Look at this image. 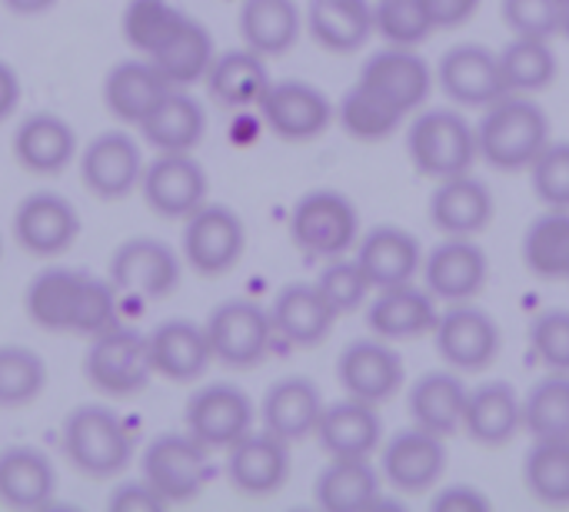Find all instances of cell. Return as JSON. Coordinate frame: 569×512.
Masks as SVG:
<instances>
[{"instance_id": "6da1fadb", "label": "cell", "mask_w": 569, "mask_h": 512, "mask_svg": "<svg viewBox=\"0 0 569 512\" xmlns=\"http://www.w3.org/2000/svg\"><path fill=\"white\" fill-rule=\"evenodd\" d=\"M550 143V117L530 93H503L477 123L480 157L503 173L530 170V163Z\"/></svg>"}, {"instance_id": "7a4b0ae2", "label": "cell", "mask_w": 569, "mask_h": 512, "mask_svg": "<svg viewBox=\"0 0 569 512\" xmlns=\"http://www.w3.org/2000/svg\"><path fill=\"white\" fill-rule=\"evenodd\" d=\"M407 153L413 167L433 183L470 173L473 160L480 157L477 127L463 113L447 110V107L420 110L407 133Z\"/></svg>"}, {"instance_id": "3957f363", "label": "cell", "mask_w": 569, "mask_h": 512, "mask_svg": "<svg viewBox=\"0 0 569 512\" xmlns=\"http://www.w3.org/2000/svg\"><path fill=\"white\" fill-rule=\"evenodd\" d=\"M63 453L80 473L107 480L130 466L133 433L113 410L80 406L63 423Z\"/></svg>"}, {"instance_id": "277c9868", "label": "cell", "mask_w": 569, "mask_h": 512, "mask_svg": "<svg viewBox=\"0 0 569 512\" xmlns=\"http://www.w3.org/2000/svg\"><path fill=\"white\" fill-rule=\"evenodd\" d=\"M290 237L310 257H347L360 240V210L340 190H313L297 200L290 213Z\"/></svg>"}, {"instance_id": "5b68a950", "label": "cell", "mask_w": 569, "mask_h": 512, "mask_svg": "<svg viewBox=\"0 0 569 512\" xmlns=\"http://www.w3.org/2000/svg\"><path fill=\"white\" fill-rule=\"evenodd\" d=\"M207 340L213 350V360H220L230 370H250L257 367L270 343H273V323L270 310L250 303V300H230L220 303L207 320Z\"/></svg>"}, {"instance_id": "8992f818", "label": "cell", "mask_w": 569, "mask_h": 512, "mask_svg": "<svg viewBox=\"0 0 569 512\" xmlns=\"http://www.w3.org/2000/svg\"><path fill=\"white\" fill-rule=\"evenodd\" d=\"M210 450L190 433L157 436L143 453V480L167 503H190L210 480Z\"/></svg>"}, {"instance_id": "52a82bcc", "label": "cell", "mask_w": 569, "mask_h": 512, "mask_svg": "<svg viewBox=\"0 0 569 512\" xmlns=\"http://www.w3.org/2000/svg\"><path fill=\"white\" fill-rule=\"evenodd\" d=\"M247 250L243 220L220 203H203L187 217L183 230V257L200 277L230 273Z\"/></svg>"}, {"instance_id": "ba28073f", "label": "cell", "mask_w": 569, "mask_h": 512, "mask_svg": "<svg viewBox=\"0 0 569 512\" xmlns=\"http://www.w3.org/2000/svg\"><path fill=\"white\" fill-rule=\"evenodd\" d=\"M263 123L290 143H307L327 133L337 117L330 97L307 80H277L260 100Z\"/></svg>"}, {"instance_id": "9c48e42d", "label": "cell", "mask_w": 569, "mask_h": 512, "mask_svg": "<svg viewBox=\"0 0 569 512\" xmlns=\"http://www.w3.org/2000/svg\"><path fill=\"white\" fill-rule=\"evenodd\" d=\"M433 337L443 363L457 373H483L503 343L497 320L470 303H450V310L440 313Z\"/></svg>"}, {"instance_id": "30bf717a", "label": "cell", "mask_w": 569, "mask_h": 512, "mask_svg": "<svg viewBox=\"0 0 569 512\" xmlns=\"http://www.w3.org/2000/svg\"><path fill=\"white\" fill-rule=\"evenodd\" d=\"M87 377L107 396L140 393L153 377V367L147 357V337L133 330H120V327L97 333L87 353Z\"/></svg>"}, {"instance_id": "8fae6325", "label": "cell", "mask_w": 569, "mask_h": 512, "mask_svg": "<svg viewBox=\"0 0 569 512\" xmlns=\"http://www.w3.org/2000/svg\"><path fill=\"white\" fill-rule=\"evenodd\" d=\"M337 380L347 396L383 406L390 403L407 380L400 353L390 347V340L370 337V340H353L340 360H337Z\"/></svg>"}, {"instance_id": "7c38bea8", "label": "cell", "mask_w": 569, "mask_h": 512, "mask_svg": "<svg viewBox=\"0 0 569 512\" xmlns=\"http://www.w3.org/2000/svg\"><path fill=\"white\" fill-rule=\"evenodd\" d=\"M447 473V446L443 436L427 433L420 426H407L383 443L380 476L407 496H420L433 490Z\"/></svg>"}, {"instance_id": "4fadbf2b", "label": "cell", "mask_w": 569, "mask_h": 512, "mask_svg": "<svg viewBox=\"0 0 569 512\" xmlns=\"http://www.w3.org/2000/svg\"><path fill=\"white\" fill-rule=\"evenodd\" d=\"M490 280V260L473 237H443L423 257V287L433 300L443 303H470L483 293Z\"/></svg>"}, {"instance_id": "5bb4252c", "label": "cell", "mask_w": 569, "mask_h": 512, "mask_svg": "<svg viewBox=\"0 0 569 512\" xmlns=\"http://www.w3.org/2000/svg\"><path fill=\"white\" fill-rule=\"evenodd\" d=\"M437 83L440 90L460 103V107H490L500 100L507 90L503 70H500V53H493L483 43H457L450 47L440 63H437Z\"/></svg>"}, {"instance_id": "9a60e30c", "label": "cell", "mask_w": 569, "mask_h": 512, "mask_svg": "<svg viewBox=\"0 0 569 512\" xmlns=\"http://www.w3.org/2000/svg\"><path fill=\"white\" fill-rule=\"evenodd\" d=\"M143 200L167 220H187L207 203V173L190 153H160L140 177Z\"/></svg>"}, {"instance_id": "2e32d148", "label": "cell", "mask_w": 569, "mask_h": 512, "mask_svg": "<svg viewBox=\"0 0 569 512\" xmlns=\"http://www.w3.org/2000/svg\"><path fill=\"white\" fill-rule=\"evenodd\" d=\"M360 83L373 87L377 93H383L390 103H397L403 113L420 110L437 83L433 67L417 53V47H383L373 57H367V63L360 67Z\"/></svg>"}, {"instance_id": "e0dca14e", "label": "cell", "mask_w": 569, "mask_h": 512, "mask_svg": "<svg viewBox=\"0 0 569 512\" xmlns=\"http://www.w3.org/2000/svg\"><path fill=\"white\" fill-rule=\"evenodd\" d=\"M253 430V403L230 383L203 386L187 403V433L207 450H230Z\"/></svg>"}, {"instance_id": "ac0fdd59", "label": "cell", "mask_w": 569, "mask_h": 512, "mask_svg": "<svg viewBox=\"0 0 569 512\" xmlns=\"http://www.w3.org/2000/svg\"><path fill=\"white\" fill-rule=\"evenodd\" d=\"M110 277H113V287L130 293V297L163 300L180 283V260L167 243L150 240V237H137V240H127L113 253Z\"/></svg>"}, {"instance_id": "d6986e66", "label": "cell", "mask_w": 569, "mask_h": 512, "mask_svg": "<svg viewBox=\"0 0 569 512\" xmlns=\"http://www.w3.org/2000/svg\"><path fill=\"white\" fill-rule=\"evenodd\" d=\"M313 436L330 453V460H370L383 446L380 406L353 400V396L330 403L323 406V416Z\"/></svg>"}, {"instance_id": "ffe728a7", "label": "cell", "mask_w": 569, "mask_h": 512, "mask_svg": "<svg viewBox=\"0 0 569 512\" xmlns=\"http://www.w3.org/2000/svg\"><path fill=\"white\" fill-rule=\"evenodd\" d=\"M227 476L243 496H270L290 476V443L273 433H247L227 450Z\"/></svg>"}, {"instance_id": "44dd1931", "label": "cell", "mask_w": 569, "mask_h": 512, "mask_svg": "<svg viewBox=\"0 0 569 512\" xmlns=\"http://www.w3.org/2000/svg\"><path fill=\"white\" fill-rule=\"evenodd\" d=\"M493 193L470 173L437 180V190L430 193V223L443 237H477L493 223Z\"/></svg>"}, {"instance_id": "7402d4cb", "label": "cell", "mask_w": 569, "mask_h": 512, "mask_svg": "<svg viewBox=\"0 0 569 512\" xmlns=\"http://www.w3.org/2000/svg\"><path fill=\"white\" fill-rule=\"evenodd\" d=\"M80 233L77 210L57 193H33L13 213V237L33 257L63 253Z\"/></svg>"}, {"instance_id": "603a6c76", "label": "cell", "mask_w": 569, "mask_h": 512, "mask_svg": "<svg viewBox=\"0 0 569 512\" xmlns=\"http://www.w3.org/2000/svg\"><path fill=\"white\" fill-rule=\"evenodd\" d=\"M367 323L373 330V337L380 340H420L427 333L437 330L440 313H437V300L433 293L413 283H400V287H387L377 290L370 310H367Z\"/></svg>"}, {"instance_id": "cb8c5ba5", "label": "cell", "mask_w": 569, "mask_h": 512, "mask_svg": "<svg viewBox=\"0 0 569 512\" xmlns=\"http://www.w3.org/2000/svg\"><path fill=\"white\" fill-rule=\"evenodd\" d=\"M360 270L367 273L373 290L413 283V277L423 270V250L420 240L400 227H377L357 240V257Z\"/></svg>"}, {"instance_id": "d4e9b609", "label": "cell", "mask_w": 569, "mask_h": 512, "mask_svg": "<svg viewBox=\"0 0 569 512\" xmlns=\"http://www.w3.org/2000/svg\"><path fill=\"white\" fill-rule=\"evenodd\" d=\"M337 317L340 313L330 307V300L320 293L317 283H290L277 293V300L270 307L273 333L303 350L320 347L333 333Z\"/></svg>"}, {"instance_id": "484cf974", "label": "cell", "mask_w": 569, "mask_h": 512, "mask_svg": "<svg viewBox=\"0 0 569 512\" xmlns=\"http://www.w3.org/2000/svg\"><path fill=\"white\" fill-rule=\"evenodd\" d=\"M467 400H470V390L457 370H433V373H423L410 386L407 413L413 426L447 440L463 430Z\"/></svg>"}, {"instance_id": "4316f807", "label": "cell", "mask_w": 569, "mask_h": 512, "mask_svg": "<svg viewBox=\"0 0 569 512\" xmlns=\"http://www.w3.org/2000/svg\"><path fill=\"white\" fill-rule=\"evenodd\" d=\"M147 357L157 377L173 383H190L207 373L213 350L203 327L190 320H167L147 337Z\"/></svg>"}, {"instance_id": "83f0119b", "label": "cell", "mask_w": 569, "mask_h": 512, "mask_svg": "<svg viewBox=\"0 0 569 512\" xmlns=\"http://www.w3.org/2000/svg\"><path fill=\"white\" fill-rule=\"evenodd\" d=\"M520 430H523V396L510 383L490 380L470 390L463 433L473 443L497 450V446L513 443Z\"/></svg>"}, {"instance_id": "f1b7e54d", "label": "cell", "mask_w": 569, "mask_h": 512, "mask_svg": "<svg viewBox=\"0 0 569 512\" xmlns=\"http://www.w3.org/2000/svg\"><path fill=\"white\" fill-rule=\"evenodd\" d=\"M80 173H83V183L90 193H97L103 200H120L143 177L140 147L127 133H103L83 150Z\"/></svg>"}, {"instance_id": "f546056e", "label": "cell", "mask_w": 569, "mask_h": 512, "mask_svg": "<svg viewBox=\"0 0 569 512\" xmlns=\"http://www.w3.org/2000/svg\"><path fill=\"white\" fill-rule=\"evenodd\" d=\"M323 416V396L307 377H287L263 396V430L283 443H300L317 433Z\"/></svg>"}, {"instance_id": "4dcf8cb0", "label": "cell", "mask_w": 569, "mask_h": 512, "mask_svg": "<svg viewBox=\"0 0 569 512\" xmlns=\"http://www.w3.org/2000/svg\"><path fill=\"white\" fill-rule=\"evenodd\" d=\"M270 83L273 80H270V70H267L263 57L257 50H250V47L227 50V53L213 57V63L207 70V87H210L213 100L230 107V110L260 107Z\"/></svg>"}, {"instance_id": "1f68e13d", "label": "cell", "mask_w": 569, "mask_h": 512, "mask_svg": "<svg viewBox=\"0 0 569 512\" xmlns=\"http://www.w3.org/2000/svg\"><path fill=\"white\" fill-rule=\"evenodd\" d=\"M13 153L20 167H27L30 173L50 177V173H60L73 160L77 133L70 130L67 120L53 113H33L13 133Z\"/></svg>"}, {"instance_id": "d6a6232c", "label": "cell", "mask_w": 569, "mask_h": 512, "mask_svg": "<svg viewBox=\"0 0 569 512\" xmlns=\"http://www.w3.org/2000/svg\"><path fill=\"white\" fill-rule=\"evenodd\" d=\"M303 23L323 50L357 53L373 33V7L367 0H310Z\"/></svg>"}, {"instance_id": "836d02e7", "label": "cell", "mask_w": 569, "mask_h": 512, "mask_svg": "<svg viewBox=\"0 0 569 512\" xmlns=\"http://www.w3.org/2000/svg\"><path fill=\"white\" fill-rule=\"evenodd\" d=\"M57 473L33 446H10L0 453V503L10 510H43L53 496Z\"/></svg>"}, {"instance_id": "e575fe53", "label": "cell", "mask_w": 569, "mask_h": 512, "mask_svg": "<svg viewBox=\"0 0 569 512\" xmlns=\"http://www.w3.org/2000/svg\"><path fill=\"white\" fill-rule=\"evenodd\" d=\"M140 130L160 153H190L207 130V113L190 93L167 90L163 100L140 120Z\"/></svg>"}, {"instance_id": "d590c367", "label": "cell", "mask_w": 569, "mask_h": 512, "mask_svg": "<svg viewBox=\"0 0 569 512\" xmlns=\"http://www.w3.org/2000/svg\"><path fill=\"white\" fill-rule=\"evenodd\" d=\"M303 30V13L293 0H243L240 33L250 50L260 57L287 53Z\"/></svg>"}, {"instance_id": "8d00e7d4", "label": "cell", "mask_w": 569, "mask_h": 512, "mask_svg": "<svg viewBox=\"0 0 569 512\" xmlns=\"http://www.w3.org/2000/svg\"><path fill=\"white\" fill-rule=\"evenodd\" d=\"M313 500L327 512H370L380 500V473L370 460H330L317 476Z\"/></svg>"}, {"instance_id": "74e56055", "label": "cell", "mask_w": 569, "mask_h": 512, "mask_svg": "<svg viewBox=\"0 0 569 512\" xmlns=\"http://www.w3.org/2000/svg\"><path fill=\"white\" fill-rule=\"evenodd\" d=\"M173 90L167 83V77L150 63L143 60H127L120 67L110 70L107 83H103V97H107V107L113 117L127 120V123H137L163 100V93Z\"/></svg>"}, {"instance_id": "f35d334b", "label": "cell", "mask_w": 569, "mask_h": 512, "mask_svg": "<svg viewBox=\"0 0 569 512\" xmlns=\"http://www.w3.org/2000/svg\"><path fill=\"white\" fill-rule=\"evenodd\" d=\"M213 57L217 53H213L210 30L190 17H183L180 27L173 30V37L157 53H150L153 67L167 77L170 87H187V83H197L200 77H207Z\"/></svg>"}, {"instance_id": "ab89813d", "label": "cell", "mask_w": 569, "mask_h": 512, "mask_svg": "<svg viewBox=\"0 0 569 512\" xmlns=\"http://www.w3.org/2000/svg\"><path fill=\"white\" fill-rule=\"evenodd\" d=\"M337 120L353 140L377 143V140H387L390 133H397L403 127L407 113L397 103H390L383 93H377L373 87L357 80L337 103Z\"/></svg>"}, {"instance_id": "60d3db41", "label": "cell", "mask_w": 569, "mask_h": 512, "mask_svg": "<svg viewBox=\"0 0 569 512\" xmlns=\"http://www.w3.org/2000/svg\"><path fill=\"white\" fill-rule=\"evenodd\" d=\"M523 263L540 280H567L569 273V210H547L523 237Z\"/></svg>"}, {"instance_id": "b9f144b4", "label": "cell", "mask_w": 569, "mask_h": 512, "mask_svg": "<svg viewBox=\"0 0 569 512\" xmlns=\"http://www.w3.org/2000/svg\"><path fill=\"white\" fill-rule=\"evenodd\" d=\"M500 70L510 93H540L557 80V53L550 40L513 37L500 50Z\"/></svg>"}, {"instance_id": "7bdbcfd3", "label": "cell", "mask_w": 569, "mask_h": 512, "mask_svg": "<svg viewBox=\"0 0 569 512\" xmlns=\"http://www.w3.org/2000/svg\"><path fill=\"white\" fill-rule=\"evenodd\" d=\"M523 483L543 506H569V440H537L523 460Z\"/></svg>"}, {"instance_id": "ee69618b", "label": "cell", "mask_w": 569, "mask_h": 512, "mask_svg": "<svg viewBox=\"0 0 569 512\" xmlns=\"http://www.w3.org/2000/svg\"><path fill=\"white\" fill-rule=\"evenodd\" d=\"M523 430L533 440H569V373L543 377L523 396Z\"/></svg>"}, {"instance_id": "f6af8a7d", "label": "cell", "mask_w": 569, "mask_h": 512, "mask_svg": "<svg viewBox=\"0 0 569 512\" xmlns=\"http://www.w3.org/2000/svg\"><path fill=\"white\" fill-rule=\"evenodd\" d=\"M80 273L73 270H43L27 290V313L43 330H70V310L80 290Z\"/></svg>"}, {"instance_id": "bcb514c9", "label": "cell", "mask_w": 569, "mask_h": 512, "mask_svg": "<svg viewBox=\"0 0 569 512\" xmlns=\"http://www.w3.org/2000/svg\"><path fill=\"white\" fill-rule=\"evenodd\" d=\"M47 386L43 360L27 347H0V406H27Z\"/></svg>"}, {"instance_id": "7dc6e473", "label": "cell", "mask_w": 569, "mask_h": 512, "mask_svg": "<svg viewBox=\"0 0 569 512\" xmlns=\"http://www.w3.org/2000/svg\"><path fill=\"white\" fill-rule=\"evenodd\" d=\"M373 30L397 47L423 43L437 27L427 10V0H380L373 7Z\"/></svg>"}, {"instance_id": "c3c4849f", "label": "cell", "mask_w": 569, "mask_h": 512, "mask_svg": "<svg viewBox=\"0 0 569 512\" xmlns=\"http://www.w3.org/2000/svg\"><path fill=\"white\" fill-rule=\"evenodd\" d=\"M180 20H183V13L173 10L167 0H133L123 13V37L137 50L157 53L173 37Z\"/></svg>"}, {"instance_id": "681fc988", "label": "cell", "mask_w": 569, "mask_h": 512, "mask_svg": "<svg viewBox=\"0 0 569 512\" xmlns=\"http://www.w3.org/2000/svg\"><path fill=\"white\" fill-rule=\"evenodd\" d=\"M110 327H117V287L97 277H83L70 310V333L97 337Z\"/></svg>"}, {"instance_id": "f907efd6", "label": "cell", "mask_w": 569, "mask_h": 512, "mask_svg": "<svg viewBox=\"0 0 569 512\" xmlns=\"http://www.w3.org/2000/svg\"><path fill=\"white\" fill-rule=\"evenodd\" d=\"M530 183L547 210H569V143H547L530 163Z\"/></svg>"}, {"instance_id": "816d5d0a", "label": "cell", "mask_w": 569, "mask_h": 512, "mask_svg": "<svg viewBox=\"0 0 569 512\" xmlns=\"http://www.w3.org/2000/svg\"><path fill=\"white\" fill-rule=\"evenodd\" d=\"M317 287H320V293L330 300V307L337 313H353L357 307H363V300L373 290L367 273L360 270V263L357 260H343V257L327 260V267L317 277Z\"/></svg>"}, {"instance_id": "f5cc1de1", "label": "cell", "mask_w": 569, "mask_h": 512, "mask_svg": "<svg viewBox=\"0 0 569 512\" xmlns=\"http://www.w3.org/2000/svg\"><path fill=\"white\" fill-rule=\"evenodd\" d=\"M530 350L550 373H569V310H547L530 323Z\"/></svg>"}, {"instance_id": "db71d44e", "label": "cell", "mask_w": 569, "mask_h": 512, "mask_svg": "<svg viewBox=\"0 0 569 512\" xmlns=\"http://www.w3.org/2000/svg\"><path fill=\"white\" fill-rule=\"evenodd\" d=\"M503 20L513 37H540L550 40L560 33L557 0H503Z\"/></svg>"}, {"instance_id": "11a10c76", "label": "cell", "mask_w": 569, "mask_h": 512, "mask_svg": "<svg viewBox=\"0 0 569 512\" xmlns=\"http://www.w3.org/2000/svg\"><path fill=\"white\" fill-rule=\"evenodd\" d=\"M170 503L143 480V483H123L113 490L110 496V510L113 512H160L167 510Z\"/></svg>"}, {"instance_id": "9f6ffc18", "label": "cell", "mask_w": 569, "mask_h": 512, "mask_svg": "<svg viewBox=\"0 0 569 512\" xmlns=\"http://www.w3.org/2000/svg\"><path fill=\"white\" fill-rule=\"evenodd\" d=\"M433 510L437 512H487L493 510L490 496H483L473 486H447L433 496Z\"/></svg>"}, {"instance_id": "6f0895ef", "label": "cell", "mask_w": 569, "mask_h": 512, "mask_svg": "<svg viewBox=\"0 0 569 512\" xmlns=\"http://www.w3.org/2000/svg\"><path fill=\"white\" fill-rule=\"evenodd\" d=\"M427 10L437 30H453L480 10V0H427Z\"/></svg>"}, {"instance_id": "680465c9", "label": "cell", "mask_w": 569, "mask_h": 512, "mask_svg": "<svg viewBox=\"0 0 569 512\" xmlns=\"http://www.w3.org/2000/svg\"><path fill=\"white\" fill-rule=\"evenodd\" d=\"M17 100H20V80H17V73L0 60V120H7V117L13 113Z\"/></svg>"}, {"instance_id": "91938a15", "label": "cell", "mask_w": 569, "mask_h": 512, "mask_svg": "<svg viewBox=\"0 0 569 512\" xmlns=\"http://www.w3.org/2000/svg\"><path fill=\"white\" fill-rule=\"evenodd\" d=\"M3 3H7L13 13H27V17H30V13H43V10H50L57 0H3Z\"/></svg>"}, {"instance_id": "94428289", "label": "cell", "mask_w": 569, "mask_h": 512, "mask_svg": "<svg viewBox=\"0 0 569 512\" xmlns=\"http://www.w3.org/2000/svg\"><path fill=\"white\" fill-rule=\"evenodd\" d=\"M557 10H560V33L569 37V0H557Z\"/></svg>"}, {"instance_id": "6125c7cd", "label": "cell", "mask_w": 569, "mask_h": 512, "mask_svg": "<svg viewBox=\"0 0 569 512\" xmlns=\"http://www.w3.org/2000/svg\"><path fill=\"white\" fill-rule=\"evenodd\" d=\"M0 253H3V247H0Z\"/></svg>"}, {"instance_id": "be15d7a7", "label": "cell", "mask_w": 569, "mask_h": 512, "mask_svg": "<svg viewBox=\"0 0 569 512\" xmlns=\"http://www.w3.org/2000/svg\"><path fill=\"white\" fill-rule=\"evenodd\" d=\"M567 280H569V273H567Z\"/></svg>"}]
</instances>
